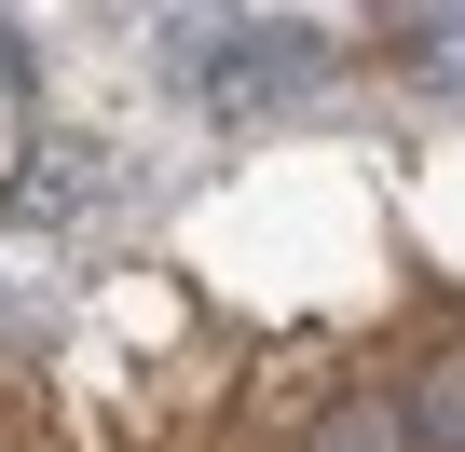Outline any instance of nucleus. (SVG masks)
<instances>
[{
    "label": "nucleus",
    "instance_id": "2",
    "mask_svg": "<svg viewBox=\"0 0 465 452\" xmlns=\"http://www.w3.org/2000/svg\"><path fill=\"white\" fill-rule=\"evenodd\" d=\"M397 411H411V452H465V357H424L397 384Z\"/></svg>",
    "mask_w": 465,
    "mask_h": 452
},
{
    "label": "nucleus",
    "instance_id": "3",
    "mask_svg": "<svg viewBox=\"0 0 465 452\" xmlns=\"http://www.w3.org/2000/svg\"><path fill=\"white\" fill-rule=\"evenodd\" d=\"M315 452H411V411H397V397L370 384V397H342V411L315 425Z\"/></svg>",
    "mask_w": 465,
    "mask_h": 452
},
{
    "label": "nucleus",
    "instance_id": "4",
    "mask_svg": "<svg viewBox=\"0 0 465 452\" xmlns=\"http://www.w3.org/2000/svg\"><path fill=\"white\" fill-rule=\"evenodd\" d=\"M424 83H451V96H465V28H451V42H424Z\"/></svg>",
    "mask_w": 465,
    "mask_h": 452
},
{
    "label": "nucleus",
    "instance_id": "1",
    "mask_svg": "<svg viewBox=\"0 0 465 452\" xmlns=\"http://www.w3.org/2000/svg\"><path fill=\"white\" fill-rule=\"evenodd\" d=\"M315 69H329V55H315L302 28H274V42H219V55H205V96H219V110H232V96H288V83H315Z\"/></svg>",
    "mask_w": 465,
    "mask_h": 452
}]
</instances>
